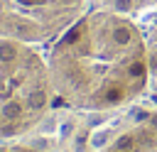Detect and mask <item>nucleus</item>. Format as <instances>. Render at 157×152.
Here are the masks:
<instances>
[{
  "mask_svg": "<svg viewBox=\"0 0 157 152\" xmlns=\"http://www.w3.org/2000/svg\"><path fill=\"white\" fill-rule=\"evenodd\" d=\"M54 101L47 54L37 44L0 34V140L29 135Z\"/></svg>",
  "mask_w": 157,
  "mask_h": 152,
  "instance_id": "nucleus-2",
  "label": "nucleus"
},
{
  "mask_svg": "<svg viewBox=\"0 0 157 152\" xmlns=\"http://www.w3.org/2000/svg\"><path fill=\"white\" fill-rule=\"evenodd\" d=\"M91 7H105L128 17H142L157 10V0H91Z\"/></svg>",
  "mask_w": 157,
  "mask_h": 152,
  "instance_id": "nucleus-5",
  "label": "nucleus"
},
{
  "mask_svg": "<svg viewBox=\"0 0 157 152\" xmlns=\"http://www.w3.org/2000/svg\"><path fill=\"white\" fill-rule=\"evenodd\" d=\"M0 152H52L47 147H39L34 142H25L20 140H0Z\"/></svg>",
  "mask_w": 157,
  "mask_h": 152,
  "instance_id": "nucleus-7",
  "label": "nucleus"
},
{
  "mask_svg": "<svg viewBox=\"0 0 157 152\" xmlns=\"http://www.w3.org/2000/svg\"><path fill=\"white\" fill-rule=\"evenodd\" d=\"M54 98L78 113H115L147 98L145 27L128 15L88 7L47 51Z\"/></svg>",
  "mask_w": 157,
  "mask_h": 152,
  "instance_id": "nucleus-1",
  "label": "nucleus"
},
{
  "mask_svg": "<svg viewBox=\"0 0 157 152\" xmlns=\"http://www.w3.org/2000/svg\"><path fill=\"white\" fill-rule=\"evenodd\" d=\"M145 27L147 37V59H150V86H147V101L157 103V12L150 17Z\"/></svg>",
  "mask_w": 157,
  "mask_h": 152,
  "instance_id": "nucleus-6",
  "label": "nucleus"
},
{
  "mask_svg": "<svg viewBox=\"0 0 157 152\" xmlns=\"http://www.w3.org/2000/svg\"><path fill=\"white\" fill-rule=\"evenodd\" d=\"M96 152H157V103L135 110L98 145Z\"/></svg>",
  "mask_w": 157,
  "mask_h": 152,
  "instance_id": "nucleus-4",
  "label": "nucleus"
},
{
  "mask_svg": "<svg viewBox=\"0 0 157 152\" xmlns=\"http://www.w3.org/2000/svg\"><path fill=\"white\" fill-rule=\"evenodd\" d=\"M88 7L91 0H0V34L37 47L52 44Z\"/></svg>",
  "mask_w": 157,
  "mask_h": 152,
  "instance_id": "nucleus-3",
  "label": "nucleus"
}]
</instances>
